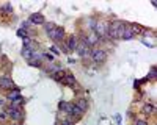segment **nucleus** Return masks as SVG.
Masks as SVG:
<instances>
[{
    "label": "nucleus",
    "instance_id": "f257e3e1",
    "mask_svg": "<svg viewBox=\"0 0 157 125\" xmlns=\"http://www.w3.org/2000/svg\"><path fill=\"white\" fill-rule=\"evenodd\" d=\"M124 28H126V25L122 24L121 20H115V22H113L110 27H108L107 34H108V36H110L112 39H121Z\"/></svg>",
    "mask_w": 157,
    "mask_h": 125
},
{
    "label": "nucleus",
    "instance_id": "f03ea898",
    "mask_svg": "<svg viewBox=\"0 0 157 125\" xmlns=\"http://www.w3.org/2000/svg\"><path fill=\"white\" fill-rule=\"evenodd\" d=\"M90 57H91V60L94 62H98V64H99V62H104L107 60V52L104 50V48H96V50H91Z\"/></svg>",
    "mask_w": 157,
    "mask_h": 125
},
{
    "label": "nucleus",
    "instance_id": "7ed1b4c3",
    "mask_svg": "<svg viewBox=\"0 0 157 125\" xmlns=\"http://www.w3.org/2000/svg\"><path fill=\"white\" fill-rule=\"evenodd\" d=\"M76 52L80 55V57H90V53H91V48H90V45H88L86 42H85V39L82 41V42H79L77 44V48H76Z\"/></svg>",
    "mask_w": 157,
    "mask_h": 125
},
{
    "label": "nucleus",
    "instance_id": "20e7f679",
    "mask_svg": "<svg viewBox=\"0 0 157 125\" xmlns=\"http://www.w3.org/2000/svg\"><path fill=\"white\" fill-rule=\"evenodd\" d=\"M49 36L53 41H61L65 38V28H63V27H55V28L49 33Z\"/></svg>",
    "mask_w": 157,
    "mask_h": 125
},
{
    "label": "nucleus",
    "instance_id": "39448f33",
    "mask_svg": "<svg viewBox=\"0 0 157 125\" xmlns=\"http://www.w3.org/2000/svg\"><path fill=\"white\" fill-rule=\"evenodd\" d=\"M6 114H8L11 119H14V121H20V119H22V111H20L17 106H13V105L6 109Z\"/></svg>",
    "mask_w": 157,
    "mask_h": 125
},
{
    "label": "nucleus",
    "instance_id": "423d86ee",
    "mask_svg": "<svg viewBox=\"0 0 157 125\" xmlns=\"http://www.w3.org/2000/svg\"><path fill=\"white\" fill-rule=\"evenodd\" d=\"M0 88L2 89H14V83H13V80L10 77H0Z\"/></svg>",
    "mask_w": 157,
    "mask_h": 125
},
{
    "label": "nucleus",
    "instance_id": "0eeeda50",
    "mask_svg": "<svg viewBox=\"0 0 157 125\" xmlns=\"http://www.w3.org/2000/svg\"><path fill=\"white\" fill-rule=\"evenodd\" d=\"M44 16L43 14H39V13H35V14H32L30 16V22L32 24H35V25H41V24H44Z\"/></svg>",
    "mask_w": 157,
    "mask_h": 125
},
{
    "label": "nucleus",
    "instance_id": "6e6552de",
    "mask_svg": "<svg viewBox=\"0 0 157 125\" xmlns=\"http://www.w3.org/2000/svg\"><path fill=\"white\" fill-rule=\"evenodd\" d=\"M134 38H135V34H134V31L131 30V27H126V28H124V31H122V36H121V39L131 41V39H134Z\"/></svg>",
    "mask_w": 157,
    "mask_h": 125
},
{
    "label": "nucleus",
    "instance_id": "1a4fd4ad",
    "mask_svg": "<svg viewBox=\"0 0 157 125\" xmlns=\"http://www.w3.org/2000/svg\"><path fill=\"white\" fill-rule=\"evenodd\" d=\"M77 44H79V41H77V38L76 36H71L69 39H68V50H76L77 48Z\"/></svg>",
    "mask_w": 157,
    "mask_h": 125
},
{
    "label": "nucleus",
    "instance_id": "9d476101",
    "mask_svg": "<svg viewBox=\"0 0 157 125\" xmlns=\"http://www.w3.org/2000/svg\"><path fill=\"white\" fill-rule=\"evenodd\" d=\"M68 114H74V116L80 117L82 114H83V111H82L79 106H76V105H72V103H71V106H69V111H68Z\"/></svg>",
    "mask_w": 157,
    "mask_h": 125
},
{
    "label": "nucleus",
    "instance_id": "9b49d317",
    "mask_svg": "<svg viewBox=\"0 0 157 125\" xmlns=\"http://www.w3.org/2000/svg\"><path fill=\"white\" fill-rule=\"evenodd\" d=\"M61 83H65V85H68V86H72L74 83H76V78H74L71 74H65V77H63V80H61Z\"/></svg>",
    "mask_w": 157,
    "mask_h": 125
},
{
    "label": "nucleus",
    "instance_id": "f8f14e48",
    "mask_svg": "<svg viewBox=\"0 0 157 125\" xmlns=\"http://www.w3.org/2000/svg\"><path fill=\"white\" fill-rule=\"evenodd\" d=\"M74 105L79 106L82 111H83V113H85V109L88 108V103H86V100H85V99H79V100H77V103H74Z\"/></svg>",
    "mask_w": 157,
    "mask_h": 125
},
{
    "label": "nucleus",
    "instance_id": "ddd939ff",
    "mask_svg": "<svg viewBox=\"0 0 157 125\" xmlns=\"http://www.w3.org/2000/svg\"><path fill=\"white\" fill-rule=\"evenodd\" d=\"M17 97H20V94H19V89H17V88H14V89H13V91L8 94V99L13 102V100H16Z\"/></svg>",
    "mask_w": 157,
    "mask_h": 125
},
{
    "label": "nucleus",
    "instance_id": "4468645a",
    "mask_svg": "<svg viewBox=\"0 0 157 125\" xmlns=\"http://www.w3.org/2000/svg\"><path fill=\"white\" fill-rule=\"evenodd\" d=\"M22 57L25 58V60H32L33 58V50H29V48H22Z\"/></svg>",
    "mask_w": 157,
    "mask_h": 125
},
{
    "label": "nucleus",
    "instance_id": "2eb2a0df",
    "mask_svg": "<svg viewBox=\"0 0 157 125\" xmlns=\"http://www.w3.org/2000/svg\"><path fill=\"white\" fill-rule=\"evenodd\" d=\"M69 106H71V103H68V102H60V103H58V108H60L61 111H65V113H68V111H69Z\"/></svg>",
    "mask_w": 157,
    "mask_h": 125
},
{
    "label": "nucleus",
    "instance_id": "dca6fc26",
    "mask_svg": "<svg viewBox=\"0 0 157 125\" xmlns=\"http://www.w3.org/2000/svg\"><path fill=\"white\" fill-rule=\"evenodd\" d=\"M29 64L33 66V67H41V61H39V60H33V58H32V60L29 61Z\"/></svg>",
    "mask_w": 157,
    "mask_h": 125
},
{
    "label": "nucleus",
    "instance_id": "f3484780",
    "mask_svg": "<svg viewBox=\"0 0 157 125\" xmlns=\"http://www.w3.org/2000/svg\"><path fill=\"white\" fill-rule=\"evenodd\" d=\"M17 36L19 38H29V36H27V30H24V28H20V30H17Z\"/></svg>",
    "mask_w": 157,
    "mask_h": 125
},
{
    "label": "nucleus",
    "instance_id": "a211bd4d",
    "mask_svg": "<svg viewBox=\"0 0 157 125\" xmlns=\"http://www.w3.org/2000/svg\"><path fill=\"white\" fill-rule=\"evenodd\" d=\"M143 111H145V113H152V111H154V106H152V105H145Z\"/></svg>",
    "mask_w": 157,
    "mask_h": 125
},
{
    "label": "nucleus",
    "instance_id": "6ab92c4d",
    "mask_svg": "<svg viewBox=\"0 0 157 125\" xmlns=\"http://www.w3.org/2000/svg\"><path fill=\"white\" fill-rule=\"evenodd\" d=\"M44 28H46V31H47V34H49L53 28H55V25H53V24H47L46 27H44Z\"/></svg>",
    "mask_w": 157,
    "mask_h": 125
},
{
    "label": "nucleus",
    "instance_id": "aec40b11",
    "mask_svg": "<svg viewBox=\"0 0 157 125\" xmlns=\"http://www.w3.org/2000/svg\"><path fill=\"white\" fill-rule=\"evenodd\" d=\"M2 11H3V13H8V11H11V5H10V3L3 5V6H2Z\"/></svg>",
    "mask_w": 157,
    "mask_h": 125
},
{
    "label": "nucleus",
    "instance_id": "412c9836",
    "mask_svg": "<svg viewBox=\"0 0 157 125\" xmlns=\"http://www.w3.org/2000/svg\"><path fill=\"white\" fill-rule=\"evenodd\" d=\"M50 50H52L53 53H55V55H60V50H58V48H57L55 45H52V47H50Z\"/></svg>",
    "mask_w": 157,
    "mask_h": 125
},
{
    "label": "nucleus",
    "instance_id": "4be33fe9",
    "mask_svg": "<svg viewBox=\"0 0 157 125\" xmlns=\"http://www.w3.org/2000/svg\"><path fill=\"white\" fill-rule=\"evenodd\" d=\"M149 77H151V78H155V69H154V67L151 69V74H149Z\"/></svg>",
    "mask_w": 157,
    "mask_h": 125
},
{
    "label": "nucleus",
    "instance_id": "5701e85b",
    "mask_svg": "<svg viewBox=\"0 0 157 125\" xmlns=\"http://www.w3.org/2000/svg\"><path fill=\"white\" fill-rule=\"evenodd\" d=\"M137 125H148V124H146V122H143V121H138Z\"/></svg>",
    "mask_w": 157,
    "mask_h": 125
},
{
    "label": "nucleus",
    "instance_id": "b1692460",
    "mask_svg": "<svg viewBox=\"0 0 157 125\" xmlns=\"http://www.w3.org/2000/svg\"><path fill=\"white\" fill-rule=\"evenodd\" d=\"M63 125H72V122H69V121H65V122H63Z\"/></svg>",
    "mask_w": 157,
    "mask_h": 125
},
{
    "label": "nucleus",
    "instance_id": "393cba45",
    "mask_svg": "<svg viewBox=\"0 0 157 125\" xmlns=\"http://www.w3.org/2000/svg\"><path fill=\"white\" fill-rule=\"evenodd\" d=\"M2 103H3V102H2V99H0V105H2Z\"/></svg>",
    "mask_w": 157,
    "mask_h": 125
}]
</instances>
